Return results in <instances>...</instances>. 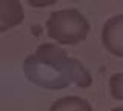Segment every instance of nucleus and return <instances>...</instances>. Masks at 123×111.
I'll return each instance as SVG.
<instances>
[{"label": "nucleus", "mask_w": 123, "mask_h": 111, "mask_svg": "<svg viewBox=\"0 0 123 111\" xmlns=\"http://www.w3.org/2000/svg\"><path fill=\"white\" fill-rule=\"evenodd\" d=\"M89 31L88 19L72 8L54 11L46 20V34L59 45H79L89 36Z\"/></svg>", "instance_id": "1"}, {"label": "nucleus", "mask_w": 123, "mask_h": 111, "mask_svg": "<svg viewBox=\"0 0 123 111\" xmlns=\"http://www.w3.org/2000/svg\"><path fill=\"white\" fill-rule=\"evenodd\" d=\"M23 74L31 83L45 90H63L69 86V82L51 65L42 62L29 54L23 62Z\"/></svg>", "instance_id": "2"}, {"label": "nucleus", "mask_w": 123, "mask_h": 111, "mask_svg": "<svg viewBox=\"0 0 123 111\" xmlns=\"http://www.w3.org/2000/svg\"><path fill=\"white\" fill-rule=\"evenodd\" d=\"M103 46L115 57H123V14L106 20L102 29Z\"/></svg>", "instance_id": "3"}, {"label": "nucleus", "mask_w": 123, "mask_h": 111, "mask_svg": "<svg viewBox=\"0 0 123 111\" xmlns=\"http://www.w3.org/2000/svg\"><path fill=\"white\" fill-rule=\"evenodd\" d=\"M59 72L69 82V85L74 83L80 88H89L92 83L91 72L83 66V63L80 60L72 59L69 56H66L63 59V62L60 63Z\"/></svg>", "instance_id": "4"}, {"label": "nucleus", "mask_w": 123, "mask_h": 111, "mask_svg": "<svg viewBox=\"0 0 123 111\" xmlns=\"http://www.w3.org/2000/svg\"><path fill=\"white\" fill-rule=\"evenodd\" d=\"M25 19L20 0H0V23L6 29L20 25Z\"/></svg>", "instance_id": "5"}, {"label": "nucleus", "mask_w": 123, "mask_h": 111, "mask_svg": "<svg viewBox=\"0 0 123 111\" xmlns=\"http://www.w3.org/2000/svg\"><path fill=\"white\" fill-rule=\"evenodd\" d=\"M48 111H94L91 103L79 96H66L60 97L49 106Z\"/></svg>", "instance_id": "6"}, {"label": "nucleus", "mask_w": 123, "mask_h": 111, "mask_svg": "<svg viewBox=\"0 0 123 111\" xmlns=\"http://www.w3.org/2000/svg\"><path fill=\"white\" fill-rule=\"evenodd\" d=\"M108 85H109V93L115 100H123V72L111 76Z\"/></svg>", "instance_id": "7"}, {"label": "nucleus", "mask_w": 123, "mask_h": 111, "mask_svg": "<svg viewBox=\"0 0 123 111\" xmlns=\"http://www.w3.org/2000/svg\"><path fill=\"white\" fill-rule=\"evenodd\" d=\"M29 6L32 8H46V6H51L57 0H26Z\"/></svg>", "instance_id": "8"}, {"label": "nucleus", "mask_w": 123, "mask_h": 111, "mask_svg": "<svg viewBox=\"0 0 123 111\" xmlns=\"http://www.w3.org/2000/svg\"><path fill=\"white\" fill-rule=\"evenodd\" d=\"M109 111H123V106H115V108L109 110Z\"/></svg>", "instance_id": "9"}, {"label": "nucleus", "mask_w": 123, "mask_h": 111, "mask_svg": "<svg viewBox=\"0 0 123 111\" xmlns=\"http://www.w3.org/2000/svg\"><path fill=\"white\" fill-rule=\"evenodd\" d=\"M5 31H8V29L5 28V26H3L2 23H0V33H5Z\"/></svg>", "instance_id": "10"}]
</instances>
